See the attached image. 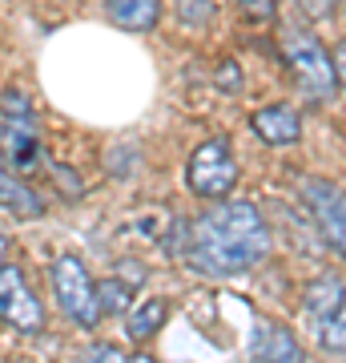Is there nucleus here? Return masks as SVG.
Wrapping results in <instances>:
<instances>
[{
	"label": "nucleus",
	"mask_w": 346,
	"mask_h": 363,
	"mask_svg": "<svg viewBox=\"0 0 346 363\" xmlns=\"http://www.w3.org/2000/svg\"><path fill=\"white\" fill-rule=\"evenodd\" d=\"M0 323H8L21 335H37L45 327V307L33 295L25 271L21 267H4V262H0Z\"/></svg>",
	"instance_id": "0eeeda50"
},
{
	"label": "nucleus",
	"mask_w": 346,
	"mask_h": 363,
	"mask_svg": "<svg viewBox=\"0 0 346 363\" xmlns=\"http://www.w3.org/2000/svg\"><path fill=\"white\" fill-rule=\"evenodd\" d=\"M0 157H4V166L13 169L16 178L28 174L40 157L37 113H33L28 93H21V89L0 93Z\"/></svg>",
	"instance_id": "f03ea898"
},
{
	"label": "nucleus",
	"mask_w": 346,
	"mask_h": 363,
	"mask_svg": "<svg viewBox=\"0 0 346 363\" xmlns=\"http://www.w3.org/2000/svg\"><path fill=\"white\" fill-rule=\"evenodd\" d=\"M49 279H52V298H57V307H61V315L69 323L81 327V331H93V327L101 323L97 283H93L85 259H77V255H57L49 267Z\"/></svg>",
	"instance_id": "7ed1b4c3"
},
{
	"label": "nucleus",
	"mask_w": 346,
	"mask_h": 363,
	"mask_svg": "<svg viewBox=\"0 0 346 363\" xmlns=\"http://www.w3.org/2000/svg\"><path fill=\"white\" fill-rule=\"evenodd\" d=\"M282 57H286V65L294 69V77L306 97H314V101L334 97V89H338L334 61L326 52V45L310 28H282Z\"/></svg>",
	"instance_id": "20e7f679"
},
{
	"label": "nucleus",
	"mask_w": 346,
	"mask_h": 363,
	"mask_svg": "<svg viewBox=\"0 0 346 363\" xmlns=\"http://www.w3.org/2000/svg\"><path fill=\"white\" fill-rule=\"evenodd\" d=\"M0 206L16 218H40L45 214V198L25 178H16L13 169L4 166V157H0Z\"/></svg>",
	"instance_id": "9d476101"
},
{
	"label": "nucleus",
	"mask_w": 346,
	"mask_h": 363,
	"mask_svg": "<svg viewBox=\"0 0 346 363\" xmlns=\"http://www.w3.org/2000/svg\"><path fill=\"white\" fill-rule=\"evenodd\" d=\"M4 250H8V238H4V234H0V262H4Z\"/></svg>",
	"instance_id": "4be33fe9"
},
{
	"label": "nucleus",
	"mask_w": 346,
	"mask_h": 363,
	"mask_svg": "<svg viewBox=\"0 0 346 363\" xmlns=\"http://www.w3.org/2000/svg\"><path fill=\"white\" fill-rule=\"evenodd\" d=\"M250 363H306V351L282 323L258 319L250 335Z\"/></svg>",
	"instance_id": "6e6552de"
},
{
	"label": "nucleus",
	"mask_w": 346,
	"mask_h": 363,
	"mask_svg": "<svg viewBox=\"0 0 346 363\" xmlns=\"http://www.w3.org/2000/svg\"><path fill=\"white\" fill-rule=\"evenodd\" d=\"M298 194L306 202L310 218H314V226L322 234V242L338 259H346V190L334 186V182H326V178H302L298 182Z\"/></svg>",
	"instance_id": "423d86ee"
},
{
	"label": "nucleus",
	"mask_w": 346,
	"mask_h": 363,
	"mask_svg": "<svg viewBox=\"0 0 346 363\" xmlns=\"http://www.w3.org/2000/svg\"><path fill=\"white\" fill-rule=\"evenodd\" d=\"M310 331H314V339H318V347L326 351V355H346V298L326 315V319H318Z\"/></svg>",
	"instance_id": "4468645a"
},
{
	"label": "nucleus",
	"mask_w": 346,
	"mask_h": 363,
	"mask_svg": "<svg viewBox=\"0 0 346 363\" xmlns=\"http://www.w3.org/2000/svg\"><path fill=\"white\" fill-rule=\"evenodd\" d=\"M238 9H242L246 21H254V25H266L278 16V0H238Z\"/></svg>",
	"instance_id": "dca6fc26"
},
{
	"label": "nucleus",
	"mask_w": 346,
	"mask_h": 363,
	"mask_svg": "<svg viewBox=\"0 0 346 363\" xmlns=\"http://www.w3.org/2000/svg\"><path fill=\"white\" fill-rule=\"evenodd\" d=\"M250 130H254L258 142L266 145H298L302 142V117H298L294 105H262V109H254V117H250Z\"/></svg>",
	"instance_id": "1a4fd4ad"
},
{
	"label": "nucleus",
	"mask_w": 346,
	"mask_h": 363,
	"mask_svg": "<svg viewBox=\"0 0 346 363\" xmlns=\"http://www.w3.org/2000/svg\"><path fill=\"white\" fill-rule=\"evenodd\" d=\"M105 13L125 33H149L161 21V0H105Z\"/></svg>",
	"instance_id": "9b49d317"
},
{
	"label": "nucleus",
	"mask_w": 346,
	"mask_h": 363,
	"mask_svg": "<svg viewBox=\"0 0 346 363\" xmlns=\"http://www.w3.org/2000/svg\"><path fill=\"white\" fill-rule=\"evenodd\" d=\"M233 77H238V65H233V61H226V65L218 69V85L226 93H233V89H238V81H233Z\"/></svg>",
	"instance_id": "6ab92c4d"
},
{
	"label": "nucleus",
	"mask_w": 346,
	"mask_h": 363,
	"mask_svg": "<svg viewBox=\"0 0 346 363\" xmlns=\"http://www.w3.org/2000/svg\"><path fill=\"white\" fill-rule=\"evenodd\" d=\"M209 13H214L209 0H178V16L185 21V25H205Z\"/></svg>",
	"instance_id": "a211bd4d"
},
{
	"label": "nucleus",
	"mask_w": 346,
	"mask_h": 363,
	"mask_svg": "<svg viewBox=\"0 0 346 363\" xmlns=\"http://www.w3.org/2000/svg\"><path fill=\"white\" fill-rule=\"evenodd\" d=\"M129 363H157V359H154V355H145V351H142V355H129Z\"/></svg>",
	"instance_id": "412c9836"
},
{
	"label": "nucleus",
	"mask_w": 346,
	"mask_h": 363,
	"mask_svg": "<svg viewBox=\"0 0 346 363\" xmlns=\"http://www.w3.org/2000/svg\"><path fill=\"white\" fill-rule=\"evenodd\" d=\"M334 61V77H338V85L346 89V40H342V49H338V57H330Z\"/></svg>",
	"instance_id": "aec40b11"
},
{
	"label": "nucleus",
	"mask_w": 346,
	"mask_h": 363,
	"mask_svg": "<svg viewBox=\"0 0 346 363\" xmlns=\"http://www.w3.org/2000/svg\"><path fill=\"white\" fill-rule=\"evenodd\" d=\"M185 186L202 202H218V198L233 194V186H238V157H233L226 138H209V142H202L193 150L190 166H185Z\"/></svg>",
	"instance_id": "39448f33"
},
{
	"label": "nucleus",
	"mask_w": 346,
	"mask_h": 363,
	"mask_svg": "<svg viewBox=\"0 0 346 363\" xmlns=\"http://www.w3.org/2000/svg\"><path fill=\"white\" fill-rule=\"evenodd\" d=\"M274 238L262 210L246 198H218L197 218L178 222L169 234V255L202 279H238L270 255Z\"/></svg>",
	"instance_id": "f257e3e1"
},
{
	"label": "nucleus",
	"mask_w": 346,
	"mask_h": 363,
	"mask_svg": "<svg viewBox=\"0 0 346 363\" xmlns=\"http://www.w3.org/2000/svg\"><path fill=\"white\" fill-rule=\"evenodd\" d=\"M342 298H346V283H342V279H338V274H318V279L302 291V315H306V323L314 327L318 319H326Z\"/></svg>",
	"instance_id": "f8f14e48"
},
{
	"label": "nucleus",
	"mask_w": 346,
	"mask_h": 363,
	"mask_svg": "<svg viewBox=\"0 0 346 363\" xmlns=\"http://www.w3.org/2000/svg\"><path fill=\"white\" fill-rule=\"evenodd\" d=\"M129 303H133V286L121 283L117 274L97 283V307H101V319H117V315H125Z\"/></svg>",
	"instance_id": "2eb2a0df"
},
{
	"label": "nucleus",
	"mask_w": 346,
	"mask_h": 363,
	"mask_svg": "<svg viewBox=\"0 0 346 363\" xmlns=\"http://www.w3.org/2000/svg\"><path fill=\"white\" fill-rule=\"evenodd\" d=\"M81 363H129V355L117 343H93V347H85Z\"/></svg>",
	"instance_id": "f3484780"
},
{
	"label": "nucleus",
	"mask_w": 346,
	"mask_h": 363,
	"mask_svg": "<svg viewBox=\"0 0 346 363\" xmlns=\"http://www.w3.org/2000/svg\"><path fill=\"white\" fill-rule=\"evenodd\" d=\"M169 319V303L166 298H142V303H129L125 311V335L133 343H145L149 335H157Z\"/></svg>",
	"instance_id": "ddd939ff"
}]
</instances>
